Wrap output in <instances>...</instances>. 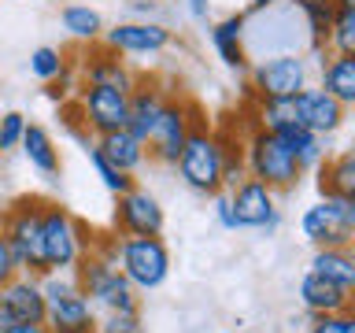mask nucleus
<instances>
[{
  "label": "nucleus",
  "instance_id": "nucleus-1",
  "mask_svg": "<svg viewBox=\"0 0 355 333\" xmlns=\"http://www.w3.org/2000/svg\"><path fill=\"white\" fill-rule=\"evenodd\" d=\"M89 248L115 263L137 293H152L171 278V248L163 244V237H126L122 233L119 241L89 244Z\"/></svg>",
  "mask_w": 355,
  "mask_h": 333
},
{
  "label": "nucleus",
  "instance_id": "nucleus-16",
  "mask_svg": "<svg viewBox=\"0 0 355 333\" xmlns=\"http://www.w3.org/2000/svg\"><path fill=\"white\" fill-rule=\"evenodd\" d=\"M82 78H85L89 85H111V89H122V93H130V89L137 85V74H133L130 67L119 60V52L104 49L100 41H93L85 49Z\"/></svg>",
  "mask_w": 355,
  "mask_h": 333
},
{
  "label": "nucleus",
  "instance_id": "nucleus-26",
  "mask_svg": "<svg viewBox=\"0 0 355 333\" xmlns=\"http://www.w3.org/2000/svg\"><path fill=\"white\" fill-rule=\"evenodd\" d=\"M318 193H337V196H355V155L340 152L326 160L318 178Z\"/></svg>",
  "mask_w": 355,
  "mask_h": 333
},
{
  "label": "nucleus",
  "instance_id": "nucleus-10",
  "mask_svg": "<svg viewBox=\"0 0 355 333\" xmlns=\"http://www.w3.org/2000/svg\"><path fill=\"white\" fill-rule=\"evenodd\" d=\"M196 119H200V108L193 104V100L166 96L159 119H155V126H152V137H148V155L152 160L174 166L178 152H182V144H185V137H189V130H193Z\"/></svg>",
  "mask_w": 355,
  "mask_h": 333
},
{
  "label": "nucleus",
  "instance_id": "nucleus-5",
  "mask_svg": "<svg viewBox=\"0 0 355 333\" xmlns=\"http://www.w3.org/2000/svg\"><path fill=\"white\" fill-rule=\"evenodd\" d=\"M244 171H248V178H259L263 185H270L274 193L296 189L300 178H304L296 155L285 148V141L259 126H252V133L244 137Z\"/></svg>",
  "mask_w": 355,
  "mask_h": 333
},
{
  "label": "nucleus",
  "instance_id": "nucleus-43",
  "mask_svg": "<svg viewBox=\"0 0 355 333\" xmlns=\"http://www.w3.org/2000/svg\"><path fill=\"white\" fill-rule=\"evenodd\" d=\"M0 333H4V326H0Z\"/></svg>",
  "mask_w": 355,
  "mask_h": 333
},
{
  "label": "nucleus",
  "instance_id": "nucleus-29",
  "mask_svg": "<svg viewBox=\"0 0 355 333\" xmlns=\"http://www.w3.org/2000/svg\"><path fill=\"white\" fill-rule=\"evenodd\" d=\"M89 163H93V171H96V178H100V185H104L111 196H122V193H130V189H133V174H122L119 166H111V163L104 160V152L96 148V144H89Z\"/></svg>",
  "mask_w": 355,
  "mask_h": 333
},
{
  "label": "nucleus",
  "instance_id": "nucleus-34",
  "mask_svg": "<svg viewBox=\"0 0 355 333\" xmlns=\"http://www.w3.org/2000/svg\"><path fill=\"white\" fill-rule=\"evenodd\" d=\"M141 311H104V322H96V333H137Z\"/></svg>",
  "mask_w": 355,
  "mask_h": 333
},
{
  "label": "nucleus",
  "instance_id": "nucleus-12",
  "mask_svg": "<svg viewBox=\"0 0 355 333\" xmlns=\"http://www.w3.org/2000/svg\"><path fill=\"white\" fill-rule=\"evenodd\" d=\"M78 115H82V122L96 137H104L111 130H122L126 126V115H130V93L85 82L78 89Z\"/></svg>",
  "mask_w": 355,
  "mask_h": 333
},
{
  "label": "nucleus",
  "instance_id": "nucleus-15",
  "mask_svg": "<svg viewBox=\"0 0 355 333\" xmlns=\"http://www.w3.org/2000/svg\"><path fill=\"white\" fill-rule=\"evenodd\" d=\"M115 230L126 237H159L163 233V207L152 193L133 185L130 193L115 196Z\"/></svg>",
  "mask_w": 355,
  "mask_h": 333
},
{
  "label": "nucleus",
  "instance_id": "nucleus-42",
  "mask_svg": "<svg viewBox=\"0 0 355 333\" xmlns=\"http://www.w3.org/2000/svg\"><path fill=\"white\" fill-rule=\"evenodd\" d=\"M337 8H355V0H333Z\"/></svg>",
  "mask_w": 355,
  "mask_h": 333
},
{
  "label": "nucleus",
  "instance_id": "nucleus-21",
  "mask_svg": "<svg viewBox=\"0 0 355 333\" xmlns=\"http://www.w3.org/2000/svg\"><path fill=\"white\" fill-rule=\"evenodd\" d=\"M166 104V93L163 89H155V85H133L130 89V115H126V130L130 133H137V137L148 144L152 137V126H155V119H159V111Z\"/></svg>",
  "mask_w": 355,
  "mask_h": 333
},
{
  "label": "nucleus",
  "instance_id": "nucleus-25",
  "mask_svg": "<svg viewBox=\"0 0 355 333\" xmlns=\"http://www.w3.org/2000/svg\"><path fill=\"white\" fill-rule=\"evenodd\" d=\"M311 274L326 278V282H333V285L355 289V255H352V248H340V244H322V248H315Z\"/></svg>",
  "mask_w": 355,
  "mask_h": 333
},
{
  "label": "nucleus",
  "instance_id": "nucleus-20",
  "mask_svg": "<svg viewBox=\"0 0 355 333\" xmlns=\"http://www.w3.org/2000/svg\"><path fill=\"white\" fill-rule=\"evenodd\" d=\"M211 49L218 52V60L230 67V71H248V52H244V11L237 15H226L211 26Z\"/></svg>",
  "mask_w": 355,
  "mask_h": 333
},
{
  "label": "nucleus",
  "instance_id": "nucleus-41",
  "mask_svg": "<svg viewBox=\"0 0 355 333\" xmlns=\"http://www.w3.org/2000/svg\"><path fill=\"white\" fill-rule=\"evenodd\" d=\"M277 4V0H248V11H263V8H270Z\"/></svg>",
  "mask_w": 355,
  "mask_h": 333
},
{
  "label": "nucleus",
  "instance_id": "nucleus-17",
  "mask_svg": "<svg viewBox=\"0 0 355 333\" xmlns=\"http://www.w3.org/2000/svg\"><path fill=\"white\" fill-rule=\"evenodd\" d=\"M0 307L11 322H44V293L37 274H15L0 289Z\"/></svg>",
  "mask_w": 355,
  "mask_h": 333
},
{
  "label": "nucleus",
  "instance_id": "nucleus-30",
  "mask_svg": "<svg viewBox=\"0 0 355 333\" xmlns=\"http://www.w3.org/2000/svg\"><path fill=\"white\" fill-rule=\"evenodd\" d=\"M285 122H296L293 96H282V100H255V122H252V126L277 130V126H285Z\"/></svg>",
  "mask_w": 355,
  "mask_h": 333
},
{
  "label": "nucleus",
  "instance_id": "nucleus-28",
  "mask_svg": "<svg viewBox=\"0 0 355 333\" xmlns=\"http://www.w3.org/2000/svg\"><path fill=\"white\" fill-rule=\"evenodd\" d=\"M288 4L300 11V19H304L307 41H311V44H326L329 22H333V11H337V4H333V0H288Z\"/></svg>",
  "mask_w": 355,
  "mask_h": 333
},
{
  "label": "nucleus",
  "instance_id": "nucleus-14",
  "mask_svg": "<svg viewBox=\"0 0 355 333\" xmlns=\"http://www.w3.org/2000/svg\"><path fill=\"white\" fill-rule=\"evenodd\" d=\"M293 108H296V122L311 133H318V137H329V133H337L344 126V119H348V108L340 104L337 96H329L322 85H307L300 89L293 96Z\"/></svg>",
  "mask_w": 355,
  "mask_h": 333
},
{
  "label": "nucleus",
  "instance_id": "nucleus-32",
  "mask_svg": "<svg viewBox=\"0 0 355 333\" xmlns=\"http://www.w3.org/2000/svg\"><path fill=\"white\" fill-rule=\"evenodd\" d=\"M326 49L329 52H355V8H337L333 11Z\"/></svg>",
  "mask_w": 355,
  "mask_h": 333
},
{
  "label": "nucleus",
  "instance_id": "nucleus-19",
  "mask_svg": "<svg viewBox=\"0 0 355 333\" xmlns=\"http://www.w3.org/2000/svg\"><path fill=\"white\" fill-rule=\"evenodd\" d=\"M96 148L104 152V160L111 166H119L122 174H137L144 160H148V144H144L137 133H130L126 126L122 130H111L104 137H96Z\"/></svg>",
  "mask_w": 355,
  "mask_h": 333
},
{
  "label": "nucleus",
  "instance_id": "nucleus-3",
  "mask_svg": "<svg viewBox=\"0 0 355 333\" xmlns=\"http://www.w3.org/2000/svg\"><path fill=\"white\" fill-rule=\"evenodd\" d=\"M74 285L89 296L93 307L104 311H141L137 289L126 282V274L119 271L111 259H104L100 252H82V259L74 263Z\"/></svg>",
  "mask_w": 355,
  "mask_h": 333
},
{
  "label": "nucleus",
  "instance_id": "nucleus-23",
  "mask_svg": "<svg viewBox=\"0 0 355 333\" xmlns=\"http://www.w3.org/2000/svg\"><path fill=\"white\" fill-rule=\"evenodd\" d=\"M19 148H22L26 163H30L37 174H44V178H55V174H60V148H55L52 133L44 130V126H37V122H26Z\"/></svg>",
  "mask_w": 355,
  "mask_h": 333
},
{
  "label": "nucleus",
  "instance_id": "nucleus-27",
  "mask_svg": "<svg viewBox=\"0 0 355 333\" xmlns=\"http://www.w3.org/2000/svg\"><path fill=\"white\" fill-rule=\"evenodd\" d=\"M60 22L74 41H85V44L100 41V33H104V19H100V11H93L89 4H67L60 11Z\"/></svg>",
  "mask_w": 355,
  "mask_h": 333
},
{
  "label": "nucleus",
  "instance_id": "nucleus-2",
  "mask_svg": "<svg viewBox=\"0 0 355 333\" xmlns=\"http://www.w3.org/2000/svg\"><path fill=\"white\" fill-rule=\"evenodd\" d=\"M178 174L182 182L193 189V193H204V196H215L222 189V171H226V152H222V137L207 126L204 119L193 122L189 137L178 152Z\"/></svg>",
  "mask_w": 355,
  "mask_h": 333
},
{
  "label": "nucleus",
  "instance_id": "nucleus-44",
  "mask_svg": "<svg viewBox=\"0 0 355 333\" xmlns=\"http://www.w3.org/2000/svg\"><path fill=\"white\" fill-rule=\"evenodd\" d=\"M241 333H244V330H241Z\"/></svg>",
  "mask_w": 355,
  "mask_h": 333
},
{
  "label": "nucleus",
  "instance_id": "nucleus-33",
  "mask_svg": "<svg viewBox=\"0 0 355 333\" xmlns=\"http://www.w3.org/2000/svg\"><path fill=\"white\" fill-rule=\"evenodd\" d=\"M26 130V115L22 111H4L0 115V152H15Z\"/></svg>",
  "mask_w": 355,
  "mask_h": 333
},
{
  "label": "nucleus",
  "instance_id": "nucleus-36",
  "mask_svg": "<svg viewBox=\"0 0 355 333\" xmlns=\"http://www.w3.org/2000/svg\"><path fill=\"white\" fill-rule=\"evenodd\" d=\"M211 200H215V219H218V226L241 230V226H237V215H233V207H230V193H226V189H218Z\"/></svg>",
  "mask_w": 355,
  "mask_h": 333
},
{
  "label": "nucleus",
  "instance_id": "nucleus-31",
  "mask_svg": "<svg viewBox=\"0 0 355 333\" xmlns=\"http://www.w3.org/2000/svg\"><path fill=\"white\" fill-rule=\"evenodd\" d=\"M30 74L41 78V82H55V78L67 74V52L52 49V44H41V49L30 52Z\"/></svg>",
  "mask_w": 355,
  "mask_h": 333
},
{
  "label": "nucleus",
  "instance_id": "nucleus-22",
  "mask_svg": "<svg viewBox=\"0 0 355 333\" xmlns=\"http://www.w3.org/2000/svg\"><path fill=\"white\" fill-rule=\"evenodd\" d=\"M318 85L337 96L344 108L355 104V52H329L318 67Z\"/></svg>",
  "mask_w": 355,
  "mask_h": 333
},
{
  "label": "nucleus",
  "instance_id": "nucleus-7",
  "mask_svg": "<svg viewBox=\"0 0 355 333\" xmlns=\"http://www.w3.org/2000/svg\"><path fill=\"white\" fill-rule=\"evenodd\" d=\"M0 233H4L11 255L19 263V274H44L41 255V200L22 196L0 215Z\"/></svg>",
  "mask_w": 355,
  "mask_h": 333
},
{
  "label": "nucleus",
  "instance_id": "nucleus-4",
  "mask_svg": "<svg viewBox=\"0 0 355 333\" xmlns=\"http://www.w3.org/2000/svg\"><path fill=\"white\" fill-rule=\"evenodd\" d=\"M37 282L44 293V326H49V333H96V322H100L96 307L74 285V278L49 271Z\"/></svg>",
  "mask_w": 355,
  "mask_h": 333
},
{
  "label": "nucleus",
  "instance_id": "nucleus-40",
  "mask_svg": "<svg viewBox=\"0 0 355 333\" xmlns=\"http://www.w3.org/2000/svg\"><path fill=\"white\" fill-rule=\"evenodd\" d=\"M133 11H137V15H152L155 4H152V0H137V4H133Z\"/></svg>",
  "mask_w": 355,
  "mask_h": 333
},
{
  "label": "nucleus",
  "instance_id": "nucleus-9",
  "mask_svg": "<svg viewBox=\"0 0 355 333\" xmlns=\"http://www.w3.org/2000/svg\"><path fill=\"white\" fill-rule=\"evenodd\" d=\"M252 67V96L255 100H282L296 96L300 89L311 85V63L304 60V52H277L263 56V60L248 63Z\"/></svg>",
  "mask_w": 355,
  "mask_h": 333
},
{
  "label": "nucleus",
  "instance_id": "nucleus-8",
  "mask_svg": "<svg viewBox=\"0 0 355 333\" xmlns=\"http://www.w3.org/2000/svg\"><path fill=\"white\" fill-rule=\"evenodd\" d=\"M300 233H304L315 248H322V244L352 248V237H355V196L322 193L311 207H304V215H300Z\"/></svg>",
  "mask_w": 355,
  "mask_h": 333
},
{
  "label": "nucleus",
  "instance_id": "nucleus-35",
  "mask_svg": "<svg viewBox=\"0 0 355 333\" xmlns=\"http://www.w3.org/2000/svg\"><path fill=\"white\" fill-rule=\"evenodd\" d=\"M307 333H355V311H337V315H315Z\"/></svg>",
  "mask_w": 355,
  "mask_h": 333
},
{
  "label": "nucleus",
  "instance_id": "nucleus-37",
  "mask_svg": "<svg viewBox=\"0 0 355 333\" xmlns=\"http://www.w3.org/2000/svg\"><path fill=\"white\" fill-rule=\"evenodd\" d=\"M15 274H19V263H15V255H11V248H8L4 233H0V289H4Z\"/></svg>",
  "mask_w": 355,
  "mask_h": 333
},
{
  "label": "nucleus",
  "instance_id": "nucleus-11",
  "mask_svg": "<svg viewBox=\"0 0 355 333\" xmlns=\"http://www.w3.org/2000/svg\"><path fill=\"white\" fill-rule=\"evenodd\" d=\"M226 193L241 230H266V233L277 230L282 219H277V193L270 185H263L259 178H241Z\"/></svg>",
  "mask_w": 355,
  "mask_h": 333
},
{
  "label": "nucleus",
  "instance_id": "nucleus-6",
  "mask_svg": "<svg viewBox=\"0 0 355 333\" xmlns=\"http://www.w3.org/2000/svg\"><path fill=\"white\" fill-rule=\"evenodd\" d=\"M85 226L60 204H41V255H44V274L49 271H74V263L89 252Z\"/></svg>",
  "mask_w": 355,
  "mask_h": 333
},
{
  "label": "nucleus",
  "instance_id": "nucleus-18",
  "mask_svg": "<svg viewBox=\"0 0 355 333\" xmlns=\"http://www.w3.org/2000/svg\"><path fill=\"white\" fill-rule=\"evenodd\" d=\"M300 304L311 318L315 315H337V311H352V289L333 285L318 274H304L300 278Z\"/></svg>",
  "mask_w": 355,
  "mask_h": 333
},
{
  "label": "nucleus",
  "instance_id": "nucleus-39",
  "mask_svg": "<svg viewBox=\"0 0 355 333\" xmlns=\"http://www.w3.org/2000/svg\"><path fill=\"white\" fill-rule=\"evenodd\" d=\"M4 333H49V326L44 322H11Z\"/></svg>",
  "mask_w": 355,
  "mask_h": 333
},
{
  "label": "nucleus",
  "instance_id": "nucleus-38",
  "mask_svg": "<svg viewBox=\"0 0 355 333\" xmlns=\"http://www.w3.org/2000/svg\"><path fill=\"white\" fill-rule=\"evenodd\" d=\"M185 8L196 22H207V15H211V0H185Z\"/></svg>",
  "mask_w": 355,
  "mask_h": 333
},
{
  "label": "nucleus",
  "instance_id": "nucleus-24",
  "mask_svg": "<svg viewBox=\"0 0 355 333\" xmlns=\"http://www.w3.org/2000/svg\"><path fill=\"white\" fill-rule=\"evenodd\" d=\"M270 133H277V137L285 141V148L296 155V163H300V171H318L322 166V160H326V148H322V141L326 137H318V133H311V130H304L300 122H285V126H277V130H270Z\"/></svg>",
  "mask_w": 355,
  "mask_h": 333
},
{
  "label": "nucleus",
  "instance_id": "nucleus-13",
  "mask_svg": "<svg viewBox=\"0 0 355 333\" xmlns=\"http://www.w3.org/2000/svg\"><path fill=\"white\" fill-rule=\"evenodd\" d=\"M174 33L163 26V22H152V19H130V22H119L100 33V44L119 56H155L171 44Z\"/></svg>",
  "mask_w": 355,
  "mask_h": 333
}]
</instances>
